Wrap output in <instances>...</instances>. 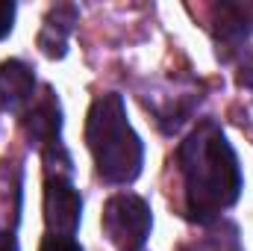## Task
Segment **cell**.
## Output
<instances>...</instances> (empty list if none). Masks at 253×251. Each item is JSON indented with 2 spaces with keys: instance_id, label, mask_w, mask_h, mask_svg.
I'll use <instances>...</instances> for the list:
<instances>
[{
  "instance_id": "cell-1",
  "label": "cell",
  "mask_w": 253,
  "mask_h": 251,
  "mask_svg": "<svg viewBox=\"0 0 253 251\" xmlns=\"http://www.w3.org/2000/svg\"><path fill=\"white\" fill-rule=\"evenodd\" d=\"M189 219L209 225L242 195V169L233 145L215 122H200L177 151Z\"/></svg>"
},
{
  "instance_id": "cell-2",
  "label": "cell",
  "mask_w": 253,
  "mask_h": 251,
  "mask_svg": "<svg viewBox=\"0 0 253 251\" xmlns=\"http://www.w3.org/2000/svg\"><path fill=\"white\" fill-rule=\"evenodd\" d=\"M85 142L94 157L97 175L106 184H132L141 175L144 145L126 122L121 95L106 92L91 104L85 119Z\"/></svg>"
},
{
  "instance_id": "cell-3",
  "label": "cell",
  "mask_w": 253,
  "mask_h": 251,
  "mask_svg": "<svg viewBox=\"0 0 253 251\" xmlns=\"http://www.w3.org/2000/svg\"><path fill=\"white\" fill-rule=\"evenodd\" d=\"M100 225L112 246H118L121 251H141L144 240L150 237L153 216L144 198L132 192H118L106 201Z\"/></svg>"
},
{
  "instance_id": "cell-4",
  "label": "cell",
  "mask_w": 253,
  "mask_h": 251,
  "mask_svg": "<svg viewBox=\"0 0 253 251\" xmlns=\"http://www.w3.org/2000/svg\"><path fill=\"white\" fill-rule=\"evenodd\" d=\"M83 216V198L68 178H47L44 181V222L50 234L74 237Z\"/></svg>"
},
{
  "instance_id": "cell-5",
  "label": "cell",
  "mask_w": 253,
  "mask_h": 251,
  "mask_svg": "<svg viewBox=\"0 0 253 251\" xmlns=\"http://www.w3.org/2000/svg\"><path fill=\"white\" fill-rule=\"evenodd\" d=\"M59 130H62V110H59V101H56L53 89H44V95L27 110L24 133H27L30 145L44 154L47 148L59 145Z\"/></svg>"
},
{
  "instance_id": "cell-6",
  "label": "cell",
  "mask_w": 253,
  "mask_h": 251,
  "mask_svg": "<svg viewBox=\"0 0 253 251\" xmlns=\"http://www.w3.org/2000/svg\"><path fill=\"white\" fill-rule=\"evenodd\" d=\"M36 98V77L33 68L21 60H6L0 63V110L21 116L33 107Z\"/></svg>"
},
{
  "instance_id": "cell-7",
  "label": "cell",
  "mask_w": 253,
  "mask_h": 251,
  "mask_svg": "<svg viewBox=\"0 0 253 251\" xmlns=\"http://www.w3.org/2000/svg\"><path fill=\"white\" fill-rule=\"evenodd\" d=\"M77 18H80V9L71 6V3H56L47 12V18L42 24V33H39V48H42L44 57L62 60L68 54V36H71Z\"/></svg>"
},
{
  "instance_id": "cell-8",
  "label": "cell",
  "mask_w": 253,
  "mask_h": 251,
  "mask_svg": "<svg viewBox=\"0 0 253 251\" xmlns=\"http://www.w3.org/2000/svg\"><path fill=\"white\" fill-rule=\"evenodd\" d=\"M209 251H242L239 240V228L227 219H221L212 231H209Z\"/></svg>"
},
{
  "instance_id": "cell-9",
  "label": "cell",
  "mask_w": 253,
  "mask_h": 251,
  "mask_svg": "<svg viewBox=\"0 0 253 251\" xmlns=\"http://www.w3.org/2000/svg\"><path fill=\"white\" fill-rule=\"evenodd\" d=\"M39 251H83V246L74 240V237H59V234H47L42 240V249Z\"/></svg>"
},
{
  "instance_id": "cell-10",
  "label": "cell",
  "mask_w": 253,
  "mask_h": 251,
  "mask_svg": "<svg viewBox=\"0 0 253 251\" xmlns=\"http://www.w3.org/2000/svg\"><path fill=\"white\" fill-rule=\"evenodd\" d=\"M15 27V3L12 0H0V39H6Z\"/></svg>"
},
{
  "instance_id": "cell-11",
  "label": "cell",
  "mask_w": 253,
  "mask_h": 251,
  "mask_svg": "<svg viewBox=\"0 0 253 251\" xmlns=\"http://www.w3.org/2000/svg\"><path fill=\"white\" fill-rule=\"evenodd\" d=\"M0 251H18V243L9 231H0Z\"/></svg>"
}]
</instances>
